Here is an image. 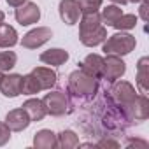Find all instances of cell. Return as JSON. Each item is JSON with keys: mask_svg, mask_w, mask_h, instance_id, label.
Wrapping results in <instances>:
<instances>
[{"mask_svg": "<svg viewBox=\"0 0 149 149\" xmlns=\"http://www.w3.org/2000/svg\"><path fill=\"white\" fill-rule=\"evenodd\" d=\"M79 4L77 0H61L60 2V16L67 25H76L79 21Z\"/></svg>", "mask_w": 149, "mask_h": 149, "instance_id": "cell-10", "label": "cell"}, {"mask_svg": "<svg viewBox=\"0 0 149 149\" xmlns=\"http://www.w3.org/2000/svg\"><path fill=\"white\" fill-rule=\"evenodd\" d=\"M42 88L39 84V81L35 79L33 74H28L21 79V93L23 95H33V93H39Z\"/></svg>", "mask_w": 149, "mask_h": 149, "instance_id": "cell-20", "label": "cell"}, {"mask_svg": "<svg viewBox=\"0 0 149 149\" xmlns=\"http://www.w3.org/2000/svg\"><path fill=\"white\" fill-rule=\"evenodd\" d=\"M135 47V37L130 33H114L107 39V42L104 44V53L105 54H128L132 49Z\"/></svg>", "mask_w": 149, "mask_h": 149, "instance_id": "cell-3", "label": "cell"}, {"mask_svg": "<svg viewBox=\"0 0 149 149\" xmlns=\"http://www.w3.org/2000/svg\"><path fill=\"white\" fill-rule=\"evenodd\" d=\"M14 16H16V19H18L19 25H25V26H26V25H33V23H37L39 18H40V9H39V6L33 4V2H25V4H21V6L16 9Z\"/></svg>", "mask_w": 149, "mask_h": 149, "instance_id": "cell-7", "label": "cell"}, {"mask_svg": "<svg viewBox=\"0 0 149 149\" xmlns=\"http://www.w3.org/2000/svg\"><path fill=\"white\" fill-rule=\"evenodd\" d=\"M135 97H137L135 95V88L130 83H126V81H121V83L114 84V88L111 90V98L114 100L116 107L121 109L123 114H125L126 107L135 100Z\"/></svg>", "mask_w": 149, "mask_h": 149, "instance_id": "cell-4", "label": "cell"}, {"mask_svg": "<svg viewBox=\"0 0 149 149\" xmlns=\"http://www.w3.org/2000/svg\"><path fill=\"white\" fill-rule=\"evenodd\" d=\"M112 2H114V4H126L128 0H112Z\"/></svg>", "mask_w": 149, "mask_h": 149, "instance_id": "cell-30", "label": "cell"}, {"mask_svg": "<svg viewBox=\"0 0 149 149\" xmlns=\"http://www.w3.org/2000/svg\"><path fill=\"white\" fill-rule=\"evenodd\" d=\"M137 84L140 88L142 93L147 91V86H149V60L147 58H142L139 61V68H137Z\"/></svg>", "mask_w": 149, "mask_h": 149, "instance_id": "cell-18", "label": "cell"}, {"mask_svg": "<svg viewBox=\"0 0 149 149\" xmlns=\"http://www.w3.org/2000/svg\"><path fill=\"white\" fill-rule=\"evenodd\" d=\"M68 90L76 97H93L98 90L97 79L88 76L83 70H76L68 77Z\"/></svg>", "mask_w": 149, "mask_h": 149, "instance_id": "cell-2", "label": "cell"}, {"mask_svg": "<svg viewBox=\"0 0 149 149\" xmlns=\"http://www.w3.org/2000/svg\"><path fill=\"white\" fill-rule=\"evenodd\" d=\"M58 146L60 147H77L79 146V139H77V135L74 133V132H70V130H63L61 133H60V137H58Z\"/></svg>", "mask_w": 149, "mask_h": 149, "instance_id": "cell-21", "label": "cell"}, {"mask_svg": "<svg viewBox=\"0 0 149 149\" xmlns=\"http://www.w3.org/2000/svg\"><path fill=\"white\" fill-rule=\"evenodd\" d=\"M2 77H4V74H2V70H0V81H2Z\"/></svg>", "mask_w": 149, "mask_h": 149, "instance_id": "cell-32", "label": "cell"}, {"mask_svg": "<svg viewBox=\"0 0 149 149\" xmlns=\"http://www.w3.org/2000/svg\"><path fill=\"white\" fill-rule=\"evenodd\" d=\"M26 0H7V4L9 6H13V7H19L21 4H25Z\"/></svg>", "mask_w": 149, "mask_h": 149, "instance_id": "cell-29", "label": "cell"}, {"mask_svg": "<svg viewBox=\"0 0 149 149\" xmlns=\"http://www.w3.org/2000/svg\"><path fill=\"white\" fill-rule=\"evenodd\" d=\"M21 107L26 111V114H28L30 121H40V119H44V116L47 114V109H46L44 100H39V98L26 100Z\"/></svg>", "mask_w": 149, "mask_h": 149, "instance_id": "cell-14", "label": "cell"}, {"mask_svg": "<svg viewBox=\"0 0 149 149\" xmlns=\"http://www.w3.org/2000/svg\"><path fill=\"white\" fill-rule=\"evenodd\" d=\"M4 18H6V16H4V13H2V11H0V25H2V23H4Z\"/></svg>", "mask_w": 149, "mask_h": 149, "instance_id": "cell-31", "label": "cell"}, {"mask_svg": "<svg viewBox=\"0 0 149 149\" xmlns=\"http://www.w3.org/2000/svg\"><path fill=\"white\" fill-rule=\"evenodd\" d=\"M126 67H125V61L121 58H118L116 54H109L107 60H104V68H102V77L114 83L118 81L123 74H125Z\"/></svg>", "mask_w": 149, "mask_h": 149, "instance_id": "cell-5", "label": "cell"}, {"mask_svg": "<svg viewBox=\"0 0 149 149\" xmlns=\"http://www.w3.org/2000/svg\"><path fill=\"white\" fill-rule=\"evenodd\" d=\"M67 60H68V53L63 51V49H47L40 54V61L47 63V65H53V67H60Z\"/></svg>", "mask_w": 149, "mask_h": 149, "instance_id": "cell-16", "label": "cell"}, {"mask_svg": "<svg viewBox=\"0 0 149 149\" xmlns=\"http://www.w3.org/2000/svg\"><path fill=\"white\" fill-rule=\"evenodd\" d=\"M6 125L13 132H21V130H25L30 125V118H28V114H26V111L23 107L21 109H14V111H11L6 116Z\"/></svg>", "mask_w": 149, "mask_h": 149, "instance_id": "cell-11", "label": "cell"}, {"mask_svg": "<svg viewBox=\"0 0 149 149\" xmlns=\"http://www.w3.org/2000/svg\"><path fill=\"white\" fill-rule=\"evenodd\" d=\"M16 60H18V56H16V53H13V51H2L0 53V70H11L14 65H16Z\"/></svg>", "mask_w": 149, "mask_h": 149, "instance_id": "cell-23", "label": "cell"}, {"mask_svg": "<svg viewBox=\"0 0 149 149\" xmlns=\"http://www.w3.org/2000/svg\"><path fill=\"white\" fill-rule=\"evenodd\" d=\"M98 146H112V147H118L119 144H118V142H114V140H100V142H98Z\"/></svg>", "mask_w": 149, "mask_h": 149, "instance_id": "cell-28", "label": "cell"}, {"mask_svg": "<svg viewBox=\"0 0 149 149\" xmlns=\"http://www.w3.org/2000/svg\"><path fill=\"white\" fill-rule=\"evenodd\" d=\"M21 79H23V76H18V74L4 76L2 81H0V91L11 98L21 95Z\"/></svg>", "mask_w": 149, "mask_h": 149, "instance_id": "cell-12", "label": "cell"}, {"mask_svg": "<svg viewBox=\"0 0 149 149\" xmlns=\"http://www.w3.org/2000/svg\"><path fill=\"white\" fill-rule=\"evenodd\" d=\"M11 139V128L6 123H0V146H4Z\"/></svg>", "mask_w": 149, "mask_h": 149, "instance_id": "cell-26", "label": "cell"}, {"mask_svg": "<svg viewBox=\"0 0 149 149\" xmlns=\"http://www.w3.org/2000/svg\"><path fill=\"white\" fill-rule=\"evenodd\" d=\"M79 9L83 14H90V13H97L98 7L102 6V0H79Z\"/></svg>", "mask_w": 149, "mask_h": 149, "instance_id": "cell-25", "label": "cell"}, {"mask_svg": "<svg viewBox=\"0 0 149 149\" xmlns=\"http://www.w3.org/2000/svg\"><path fill=\"white\" fill-rule=\"evenodd\" d=\"M125 116H126V119H135V121H144V119H147V116H149V104H147V98H146L144 95H142V97H135V100L126 107Z\"/></svg>", "mask_w": 149, "mask_h": 149, "instance_id": "cell-9", "label": "cell"}, {"mask_svg": "<svg viewBox=\"0 0 149 149\" xmlns=\"http://www.w3.org/2000/svg\"><path fill=\"white\" fill-rule=\"evenodd\" d=\"M51 37H53V32H51L49 28H46V26H40V28H35V30L28 32V33L23 37L21 46L26 47V49H37L39 46L46 44Z\"/></svg>", "mask_w": 149, "mask_h": 149, "instance_id": "cell-8", "label": "cell"}, {"mask_svg": "<svg viewBox=\"0 0 149 149\" xmlns=\"http://www.w3.org/2000/svg\"><path fill=\"white\" fill-rule=\"evenodd\" d=\"M121 14H123V13H121V9H119L118 6H109V7H105V9L102 11V16H100V18H102L109 26H112V25L116 23V19H118Z\"/></svg>", "mask_w": 149, "mask_h": 149, "instance_id": "cell-22", "label": "cell"}, {"mask_svg": "<svg viewBox=\"0 0 149 149\" xmlns=\"http://www.w3.org/2000/svg\"><path fill=\"white\" fill-rule=\"evenodd\" d=\"M44 104H46V109L49 114L53 116H61L67 112V107H68V100L65 97L63 91H51L44 97Z\"/></svg>", "mask_w": 149, "mask_h": 149, "instance_id": "cell-6", "label": "cell"}, {"mask_svg": "<svg viewBox=\"0 0 149 149\" xmlns=\"http://www.w3.org/2000/svg\"><path fill=\"white\" fill-rule=\"evenodd\" d=\"M33 146L39 147V149H53V147L58 146V142H56V135H54L51 130H40V132L35 133Z\"/></svg>", "mask_w": 149, "mask_h": 149, "instance_id": "cell-17", "label": "cell"}, {"mask_svg": "<svg viewBox=\"0 0 149 149\" xmlns=\"http://www.w3.org/2000/svg\"><path fill=\"white\" fill-rule=\"evenodd\" d=\"M132 2H146V0H132Z\"/></svg>", "mask_w": 149, "mask_h": 149, "instance_id": "cell-33", "label": "cell"}, {"mask_svg": "<svg viewBox=\"0 0 149 149\" xmlns=\"http://www.w3.org/2000/svg\"><path fill=\"white\" fill-rule=\"evenodd\" d=\"M135 23H137V18L133 14H121L112 26H116L118 30H130L135 26Z\"/></svg>", "mask_w": 149, "mask_h": 149, "instance_id": "cell-24", "label": "cell"}, {"mask_svg": "<svg viewBox=\"0 0 149 149\" xmlns=\"http://www.w3.org/2000/svg\"><path fill=\"white\" fill-rule=\"evenodd\" d=\"M79 39L84 46L93 47L98 46L107 39V30L102 25V18L98 13H90L84 14L79 25Z\"/></svg>", "mask_w": 149, "mask_h": 149, "instance_id": "cell-1", "label": "cell"}, {"mask_svg": "<svg viewBox=\"0 0 149 149\" xmlns=\"http://www.w3.org/2000/svg\"><path fill=\"white\" fill-rule=\"evenodd\" d=\"M32 74L35 76V79L39 81V84H40L42 90H49V88L54 86V83H56V74H54L51 68L37 67V68L32 70Z\"/></svg>", "mask_w": 149, "mask_h": 149, "instance_id": "cell-15", "label": "cell"}, {"mask_svg": "<svg viewBox=\"0 0 149 149\" xmlns=\"http://www.w3.org/2000/svg\"><path fill=\"white\" fill-rule=\"evenodd\" d=\"M102 68H104V58L98 54H88L84 61H81V70L95 79L102 77Z\"/></svg>", "mask_w": 149, "mask_h": 149, "instance_id": "cell-13", "label": "cell"}, {"mask_svg": "<svg viewBox=\"0 0 149 149\" xmlns=\"http://www.w3.org/2000/svg\"><path fill=\"white\" fill-rule=\"evenodd\" d=\"M18 42V33L9 25H0V47H13Z\"/></svg>", "mask_w": 149, "mask_h": 149, "instance_id": "cell-19", "label": "cell"}, {"mask_svg": "<svg viewBox=\"0 0 149 149\" xmlns=\"http://www.w3.org/2000/svg\"><path fill=\"white\" fill-rule=\"evenodd\" d=\"M147 9H149V4L146 0V2H142V6H140V16H142L144 21H147Z\"/></svg>", "mask_w": 149, "mask_h": 149, "instance_id": "cell-27", "label": "cell"}]
</instances>
